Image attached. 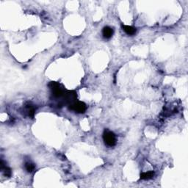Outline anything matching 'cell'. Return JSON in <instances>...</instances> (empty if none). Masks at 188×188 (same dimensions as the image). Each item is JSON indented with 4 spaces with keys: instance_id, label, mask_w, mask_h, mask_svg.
<instances>
[{
    "instance_id": "1",
    "label": "cell",
    "mask_w": 188,
    "mask_h": 188,
    "mask_svg": "<svg viewBox=\"0 0 188 188\" xmlns=\"http://www.w3.org/2000/svg\"><path fill=\"white\" fill-rule=\"evenodd\" d=\"M103 140L105 145L109 147H113L116 144V135L113 132L108 129H105L104 131Z\"/></svg>"
},
{
    "instance_id": "2",
    "label": "cell",
    "mask_w": 188,
    "mask_h": 188,
    "mask_svg": "<svg viewBox=\"0 0 188 188\" xmlns=\"http://www.w3.org/2000/svg\"><path fill=\"white\" fill-rule=\"evenodd\" d=\"M69 110H73L75 113H84L86 111V105L84 102H80V101H76L71 105H68Z\"/></svg>"
},
{
    "instance_id": "3",
    "label": "cell",
    "mask_w": 188,
    "mask_h": 188,
    "mask_svg": "<svg viewBox=\"0 0 188 188\" xmlns=\"http://www.w3.org/2000/svg\"><path fill=\"white\" fill-rule=\"evenodd\" d=\"M49 87H50L51 90L52 91V94L55 97L60 98L61 96H63L64 95V91H63L61 88H60V84H58L57 82H52L49 84Z\"/></svg>"
},
{
    "instance_id": "4",
    "label": "cell",
    "mask_w": 188,
    "mask_h": 188,
    "mask_svg": "<svg viewBox=\"0 0 188 188\" xmlns=\"http://www.w3.org/2000/svg\"><path fill=\"white\" fill-rule=\"evenodd\" d=\"M113 28L110 27H105L102 29V35H103L104 38H106V39H110V38H112V36L113 35Z\"/></svg>"
},
{
    "instance_id": "5",
    "label": "cell",
    "mask_w": 188,
    "mask_h": 188,
    "mask_svg": "<svg viewBox=\"0 0 188 188\" xmlns=\"http://www.w3.org/2000/svg\"><path fill=\"white\" fill-rule=\"evenodd\" d=\"M122 28L124 29V32L129 35H134L137 32L136 28L131 27V26H127V25H122Z\"/></svg>"
},
{
    "instance_id": "6",
    "label": "cell",
    "mask_w": 188,
    "mask_h": 188,
    "mask_svg": "<svg viewBox=\"0 0 188 188\" xmlns=\"http://www.w3.org/2000/svg\"><path fill=\"white\" fill-rule=\"evenodd\" d=\"M154 176V173L153 171L144 172L140 174V178L143 180H148L153 178Z\"/></svg>"
},
{
    "instance_id": "7",
    "label": "cell",
    "mask_w": 188,
    "mask_h": 188,
    "mask_svg": "<svg viewBox=\"0 0 188 188\" xmlns=\"http://www.w3.org/2000/svg\"><path fill=\"white\" fill-rule=\"evenodd\" d=\"M35 165L33 164V163L29 162L25 163V169L27 172H29V173H31V172L33 171V170H35Z\"/></svg>"
},
{
    "instance_id": "8",
    "label": "cell",
    "mask_w": 188,
    "mask_h": 188,
    "mask_svg": "<svg viewBox=\"0 0 188 188\" xmlns=\"http://www.w3.org/2000/svg\"><path fill=\"white\" fill-rule=\"evenodd\" d=\"M26 109H27V113L28 116L29 117H33L34 115H35V109L33 107L31 106V105H28Z\"/></svg>"
}]
</instances>
